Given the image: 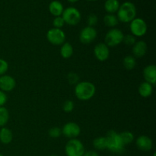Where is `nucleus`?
Listing matches in <instances>:
<instances>
[{"label":"nucleus","mask_w":156,"mask_h":156,"mask_svg":"<svg viewBox=\"0 0 156 156\" xmlns=\"http://www.w3.org/2000/svg\"><path fill=\"white\" fill-rule=\"evenodd\" d=\"M120 138H121L122 141H123V144L126 146V145L129 144V143H132L134 140V136L129 131H123V132L120 133Z\"/></svg>","instance_id":"25"},{"label":"nucleus","mask_w":156,"mask_h":156,"mask_svg":"<svg viewBox=\"0 0 156 156\" xmlns=\"http://www.w3.org/2000/svg\"><path fill=\"white\" fill-rule=\"evenodd\" d=\"M73 47L71 44L65 42L62 44L60 48V55L64 59H69L73 55Z\"/></svg>","instance_id":"20"},{"label":"nucleus","mask_w":156,"mask_h":156,"mask_svg":"<svg viewBox=\"0 0 156 156\" xmlns=\"http://www.w3.org/2000/svg\"><path fill=\"white\" fill-rule=\"evenodd\" d=\"M145 82H149L152 85H155L156 83V66L154 64L146 66L143 72Z\"/></svg>","instance_id":"14"},{"label":"nucleus","mask_w":156,"mask_h":156,"mask_svg":"<svg viewBox=\"0 0 156 156\" xmlns=\"http://www.w3.org/2000/svg\"><path fill=\"white\" fill-rule=\"evenodd\" d=\"M48 134L51 138H58L62 135V129L57 126H54V127H52L49 129Z\"/></svg>","instance_id":"26"},{"label":"nucleus","mask_w":156,"mask_h":156,"mask_svg":"<svg viewBox=\"0 0 156 156\" xmlns=\"http://www.w3.org/2000/svg\"><path fill=\"white\" fill-rule=\"evenodd\" d=\"M0 156H4L3 155H2V154H0Z\"/></svg>","instance_id":"38"},{"label":"nucleus","mask_w":156,"mask_h":156,"mask_svg":"<svg viewBox=\"0 0 156 156\" xmlns=\"http://www.w3.org/2000/svg\"><path fill=\"white\" fill-rule=\"evenodd\" d=\"M129 23V29L133 36L141 37L147 32V24L143 18H135Z\"/></svg>","instance_id":"7"},{"label":"nucleus","mask_w":156,"mask_h":156,"mask_svg":"<svg viewBox=\"0 0 156 156\" xmlns=\"http://www.w3.org/2000/svg\"><path fill=\"white\" fill-rule=\"evenodd\" d=\"M53 24L55 28H59L61 29L65 24V21L62 19V16L59 17H55V18L53 21Z\"/></svg>","instance_id":"32"},{"label":"nucleus","mask_w":156,"mask_h":156,"mask_svg":"<svg viewBox=\"0 0 156 156\" xmlns=\"http://www.w3.org/2000/svg\"><path fill=\"white\" fill-rule=\"evenodd\" d=\"M9 120V112L5 107L0 108V127H4Z\"/></svg>","instance_id":"24"},{"label":"nucleus","mask_w":156,"mask_h":156,"mask_svg":"<svg viewBox=\"0 0 156 156\" xmlns=\"http://www.w3.org/2000/svg\"><path fill=\"white\" fill-rule=\"evenodd\" d=\"M75 95L80 101H88L92 98L96 92L95 85L90 82H81L75 86Z\"/></svg>","instance_id":"1"},{"label":"nucleus","mask_w":156,"mask_h":156,"mask_svg":"<svg viewBox=\"0 0 156 156\" xmlns=\"http://www.w3.org/2000/svg\"><path fill=\"white\" fill-rule=\"evenodd\" d=\"M63 10L64 8L62 4L57 0L52 1L49 5V11H50V14L55 17L61 16Z\"/></svg>","instance_id":"16"},{"label":"nucleus","mask_w":156,"mask_h":156,"mask_svg":"<svg viewBox=\"0 0 156 156\" xmlns=\"http://www.w3.org/2000/svg\"><path fill=\"white\" fill-rule=\"evenodd\" d=\"M7 101L8 96L6 94V93L0 90V108L1 107H4V105L6 104Z\"/></svg>","instance_id":"33"},{"label":"nucleus","mask_w":156,"mask_h":156,"mask_svg":"<svg viewBox=\"0 0 156 156\" xmlns=\"http://www.w3.org/2000/svg\"><path fill=\"white\" fill-rule=\"evenodd\" d=\"M13 140V134L11 129L6 127H2L0 129V142L2 144L7 145L12 143Z\"/></svg>","instance_id":"18"},{"label":"nucleus","mask_w":156,"mask_h":156,"mask_svg":"<svg viewBox=\"0 0 156 156\" xmlns=\"http://www.w3.org/2000/svg\"><path fill=\"white\" fill-rule=\"evenodd\" d=\"M120 5L118 0H107L105 3V9L108 14H114L117 12Z\"/></svg>","instance_id":"19"},{"label":"nucleus","mask_w":156,"mask_h":156,"mask_svg":"<svg viewBox=\"0 0 156 156\" xmlns=\"http://www.w3.org/2000/svg\"><path fill=\"white\" fill-rule=\"evenodd\" d=\"M75 105L74 102L71 100H67L62 105V110L65 111L66 113H70L74 110Z\"/></svg>","instance_id":"27"},{"label":"nucleus","mask_w":156,"mask_h":156,"mask_svg":"<svg viewBox=\"0 0 156 156\" xmlns=\"http://www.w3.org/2000/svg\"><path fill=\"white\" fill-rule=\"evenodd\" d=\"M148 47L146 43L144 41H136L133 46L132 53L135 57L141 58L146 54Z\"/></svg>","instance_id":"15"},{"label":"nucleus","mask_w":156,"mask_h":156,"mask_svg":"<svg viewBox=\"0 0 156 156\" xmlns=\"http://www.w3.org/2000/svg\"><path fill=\"white\" fill-rule=\"evenodd\" d=\"M83 156H99L98 153L96 152L95 151H87V152H85Z\"/></svg>","instance_id":"34"},{"label":"nucleus","mask_w":156,"mask_h":156,"mask_svg":"<svg viewBox=\"0 0 156 156\" xmlns=\"http://www.w3.org/2000/svg\"><path fill=\"white\" fill-rule=\"evenodd\" d=\"M93 146L97 150H105L107 149V139L105 136H99L93 140Z\"/></svg>","instance_id":"22"},{"label":"nucleus","mask_w":156,"mask_h":156,"mask_svg":"<svg viewBox=\"0 0 156 156\" xmlns=\"http://www.w3.org/2000/svg\"><path fill=\"white\" fill-rule=\"evenodd\" d=\"M123 65L127 70H132L136 66V60L133 56H126L123 58Z\"/></svg>","instance_id":"23"},{"label":"nucleus","mask_w":156,"mask_h":156,"mask_svg":"<svg viewBox=\"0 0 156 156\" xmlns=\"http://www.w3.org/2000/svg\"><path fill=\"white\" fill-rule=\"evenodd\" d=\"M87 1H89V2H95L97 0H87Z\"/></svg>","instance_id":"36"},{"label":"nucleus","mask_w":156,"mask_h":156,"mask_svg":"<svg viewBox=\"0 0 156 156\" xmlns=\"http://www.w3.org/2000/svg\"><path fill=\"white\" fill-rule=\"evenodd\" d=\"M107 149L113 153L120 154L124 152L125 145L122 141L118 133L114 130H110L107 133Z\"/></svg>","instance_id":"2"},{"label":"nucleus","mask_w":156,"mask_h":156,"mask_svg":"<svg viewBox=\"0 0 156 156\" xmlns=\"http://www.w3.org/2000/svg\"><path fill=\"white\" fill-rule=\"evenodd\" d=\"M85 147L82 142L77 139H71L65 146V152L67 156H83Z\"/></svg>","instance_id":"4"},{"label":"nucleus","mask_w":156,"mask_h":156,"mask_svg":"<svg viewBox=\"0 0 156 156\" xmlns=\"http://www.w3.org/2000/svg\"><path fill=\"white\" fill-rule=\"evenodd\" d=\"M97 30L93 27H84L79 33V41L84 44H89L92 43L97 37Z\"/></svg>","instance_id":"9"},{"label":"nucleus","mask_w":156,"mask_h":156,"mask_svg":"<svg viewBox=\"0 0 156 156\" xmlns=\"http://www.w3.org/2000/svg\"><path fill=\"white\" fill-rule=\"evenodd\" d=\"M139 94L143 98H149L152 95L153 92V85L149 84V82H143L140 85L138 88Z\"/></svg>","instance_id":"17"},{"label":"nucleus","mask_w":156,"mask_h":156,"mask_svg":"<svg viewBox=\"0 0 156 156\" xmlns=\"http://www.w3.org/2000/svg\"><path fill=\"white\" fill-rule=\"evenodd\" d=\"M16 86V81L12 76L3 75L0 76V90L4 92H10Z\"/></svg>","instance_id":"12"},{"label":"nucleus","mask_w":156,"mask_h":156,"mask_svg":"<svg viewBox=\"0 0 156 156\" xmlns=\"http://www.w3.org/2000/svg\"><path fill=\"white\" fill-rule=\"evenodd\" d=\"M136 145L140 150L143 151V152H149L152 149L153 142L150 137L143 135L136 139Z\"/></svg>","instance_id":"13"},{"label":"nucleus","mask_w":156,"mask_h":156,"mask_svg":"<svg viewBox=\"0 0 156 156\" xmlns=\"http://www.w3.org/2000/svg\"><path fill=\"white\" fill-rule=\"evenodd\" d=\"M67 80L70 85H76V84L79 83V77L76 73H69L67 76Z\"/></svg>","instance_id":"30"},{"label":"nucleus","mask_w":156,"mask_h":156,"mask_svg":"<svg viewBox=\"0 0 156 156\" xmlns=\"http://www.w3.org/2000/svg\"><path fill=\"white\" fill-rule=\"evenodd\" d=\"M98 22V18L95 14H90L87 18V23H88V26L89 27H94L96 24Z\"/></svg>","instance_id":"28"},{"label":"nucleus","mask_w":156,"mask_h":156,"mask_svg":"<svg viewBox=\"0 0 156 156\" xmlns=\"http://www.w3.org/2000/svg\"><path fill=\"white\" fill-rule=\"evenodd\" d=\"M50 156H58V155H50Z\"/></svg>","instance_id":"37"},{"label":"nucleus","mask_w":156,"mask_h":156,"mask_svg":"<svg viewBox=\"0 0 156 156\" xmlns=\"http://www.w3.org/2000/svg\"><path fill=\"white\" fill-rule=\"evenodd\" d=\"M67 1L69 2H71V3H75V2H77L79 0H67Z\"/></svg>","instance_id":"35"},{"label":"nucleus","mask_w":156,"mask_h":156,"mask_svg":"<svg viewBox=\"0 0 156 156\" xmlns=\"http://www.w3.org/2000/svg\"><path fill=\"white\" fill-rule=\"evenodd\" d=\"M123 42L127 46H133L134 44L136 42V37L133 34L124 35Z\"/></svg>","instance_id":"29"},{"label":"nucleus","mask_w":156,"mask_h":156,"mask_svg":"<svg viewBox=\"0 0 156 156\" xmlns=\"http://www.w3.org/2000/svg\"><path fill=\"white\" fill-rule=\"evenodd\" d=\"M9 69V63L7 61L0 58V76L5 75Z\"/></svg>","instance_id":"31"},{"label":"nucleus","mask_w":156,"mask_h":156,"mask_svg":"<svg viewBox=\"0 0 156 156\" xmlns=\"http://www.w3.org/2000/svg\"><path fill=\"white\" fill-rule=\"evenodd\" d=\"M62 18L65 21V24L75 26L80 22L82 16L80 12L77 9L74 7H69L63 10Z\"/></svg>","instance_id":"6"},{"label":"nucleus","mask_w":156,"mask_h":156,"mask_svg":"<svg viewBox=\"0 0 156 156\" xmlns=\"http://www.w3.org/2000/svg\"><path fill=\"white\" fill-rule=\"evenodd\" d=\"M136 16V8L133 3L126 2L120 5L117 11L118 21L123 23H129Z\"/></svg>","instance_id":"3"},{"label":"nucleus","mask_w":156,"mask_h":156,"mask_svg":"<svg viewBox=\"0 0 156 156\" xmlns=\"http://www.w3.org/2000/svg\"><path fill=\"white\" fill-rule=\"evenodd\" d=\"M104 23L107 27L114 28V27L118 24L119 21L117 17L114 14H108L104 17Z\"/></svg>","instance_id":"21"},{"label":"nucleus","mask_w":156,"mask_h":156,"mask_svg":"<svg viewBox=\"0 0 156 156\" xmlns=\"http://www.w3.org/2000/svg\"><path fill=\"white\" fill-rule=\"evenodd\" d=\"M94 54L98 60L105 62L108 60L110 56L109 47L105 43H99L94 47Z\"/></svg>","instance_id":"11"},{"label":"nucleus","mask_w":156,"mask_h":156,"mask_svg":"<svg viewBox=\"0 0 156 156\" xmlns=\"http://www.w3.org/2000/svg\"><path fill=\"white\" fill-rule=\"evenodd\" d=\"M81 133V128L76 123L69 122L66 123L62 129V134L69 139H76Z\"/></svg>","instance_id":"10"},{"label":"nucleus","mask_w":156,"mask_h":156,"mask_svg":"<svg viewBox=\"0 0 156 156\" xmlns=\"http://www.w3.org/2000/svg\"><path fill=\"white\" fill-rule=\"evenodd\" d=\"M47 39L53 45H62L66 41V34L61 29L53 27L47 31Z\"/></svg>","instance_id":"8"},{"label":"nucleus","mask_w":156,"mask_h":156,"mask_svg":"<svg viewBox=\"0 0 156 156\" xmlns=\"http://www.w3.org/2000/svg\"><path fill=\"white\" fill-rule=\"evenodd\" d=\"M123 32L118 28H112L108 31L105 37V44L108 47H114L119 45L123 42Z\"/></svg>","instance_id":"5"}]
</instances>
